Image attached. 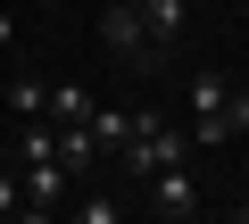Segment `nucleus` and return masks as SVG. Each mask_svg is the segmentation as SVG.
Masks as SVG:
<instances>
[{"instance_id": "obj_2", "label": "nucleus", "mask_w": 249, "mask_h": 224, "mask_svg": "<svg viewBox=\"0 0 249 224\" xmlns=\"http://www.w3.org/2000/svg\"><path fill=\"white\" fill-rule=\"evenodd\" d=\"M100 42H108L124 67H133V75H158V67H166L158 34L142 25V0H108V9H100Z\"/></svg>"}, {"instance_id": "obj_9", "label": "nucleus", "mask_w": 249, "mask_h": 224, "mask_svg": "<svg viewBox=\"0 0 249 224\" xmlns=\"http://www.w3.org/2000/svg\"><path fill=\"white\" fill-rule=\"evenodd\" d=\"M50 125H91V91L83 83H50Z\"/></svg>"}, {"instance_id": "obj_10", "label": "nucleus", "mask_w": 249, "mask_h": 224, "mask_svg": "<svg viewBox=\"0 0 249 224\" xmlns=\"http://www.w3.org/2000/svg\"><path fill=\"white\" fill-rule=\"evenodd\" d=\"M67 216H75V224H108V216H116V199H67Z\"/></svg>"}, {"instance_id": "obj_13", "label": "nucleus", "mask_w": 249, "mask_h": 224, "mask_svg": "<svg viewBox=\"0 0 249 224\" xmlns=\"http://www.w3.org/2000/svg\"><path fill=\"white\" fill-rule=\"evenodd\" d=\"M9 42H17V25H9V9H0V50H9Z\"/></svg>"}, {"instance_id": "obj_14", "label": "nucleus", "mask_w": 249, "mask_h": 224, "mask_svg": "<svg viewBox=\"0 0 249 224\" xmlns=\"http://www.w3.org/2000/svg\"><path fill=\"white\" fill-rule=\"evenodd\" d=\"M241 216H249V207H241Z\"/></svg>"}, {"instance_id": "obj_11", "label": "nucleus", "mask_w": 249, "mask_h": 224, "mask_svg": "<svg viewBox=\"0 0 249 224\" xmlns=\"http://www.w3.org/2000/svg\"><path fill=\"white\" fill-rule=\"evenodd\" d=\"M0 216H25V183L17 174H0Z\"/></svg>"}, {"instance_id": "obj_8", "label": "nucleus", "mask_w": 249, "mask_h": 224, "mask_svg": "<svg viewBox=\"0 0 249 224\" xmlns=\"http://www.w3.org/2000/svg\"><path fill=\"white\" fill-rule=\"evenodd\" d=\"M91 141L108 158H124V141H133V108H91Z\"/></svg>"}, {"instance_id": "obj_7", "label": "nucleus", "mask_w": 249, "mask_h": 224, "mask_svg": "<svg viewBox=\"0 0 249 224\" xmlns=\"http://www.w3.org/2000/svg\"><path fill=\"white\" fill-rule=\"evenodd\" d=\"M0 100H9L17 125H25V117H50V83H42V75H9V83H0Z\"/></svg>"}, {"instance_id": "obj_1", "label": "nucleus", "mask_w": 249, "mask_h": 224, "mask_svg": "<svg viewBox=\"0 0 249 224\" xmlns=\"http://www.w3.org/2000/svg\"><path fill=\"white\" fill-rule=\"evenodd\" d=\"M191 150H199V141H191V133H175V125L158 117V108H133V141H124V174H142V183H150L158 166H191Z\"/></svg>"}, {"instance_id": "obj_6", "label": "nucleus", "mask_w": 249, "mask_h": 224, "mask_svg": "<svg viewBox=\"0 0 249 224\" xmlns=\"http://www.w3.org/2000/svg\"><path fill=\"white\" fill-rule=\"evenodd\" d=\"M142 25H150L158 50L175 58V42H183V25H191V0H142Z\"/></svg>"}, {"instance_id": "obj_3", "label": "nucleus", "mask_w": 249, "mask_h": 224, "mask_svg": "<svg viewBox=\"0 0 249 224\" xmlns=\"http://www.w3.org/2000/svg\"><path fill=\"white\" fill-rule=\"evenodd\" d=\"M191 141L199 150H224L232 141V91L216 75H191Z\"/></svg>"}, {"instance_id": "obj_12", "label": "nucleus", "mask_w": 249, "mask_h": 224, "mask_svg": "<svg viewBox=\"0 0 249 224\" xmlns=\"http://www.w3.org/2000/svg\"><path fill=\"white\" fill-rule=\"evenodd\" d=\"M232 133H249V91H232Z\"/></svg>"}, {"instance_id": "obj_5", "label": "nucleus", "mask_w": 249, "mask_h": 224, "mask_svg": "<svg viewBox=\"0 0 249 224\" xmlns=\"http://www.w3.org/2000/svg\"><path fill=\"white\" fill-rule=\"evenodd\" d=\"M150 216H199V183H191V166H158L150 174Z\"/></svg>"}, {"instance_id": "obj_4", "label": "nucleus", "mask_w": 249, "mask_h": 224, "mask_svg": "<svg viewBox=\"0 0 249 224\" xmlns=\"http://www.w3.org/2000/svg\"><path fill=\"white\" fill-rule=\"evenodd\" d=\"M67 183H75L67 158H34V166H25V216H58V207H67Z\"/></svg>"}]
</instances>
